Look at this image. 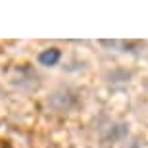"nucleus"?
Instances as JSON below:
<instances>
[{
	"instance_id": "nucleus-1",
	"label": "nucleus",
	"mask_w": 148,
	"mask_h": 148,
	"mask_svg": "<svg viewBox=\"0 0 148 148\" xmlns=\"http://www.w3.org/2000/svg\"><path fill=\"white\" fill-rule=\"evenodd\" d=\"M62 60V50L52 46V48H46L38 54V64L44 67H54L58 66V62Z\"/></svg>"
}]
</instances>
